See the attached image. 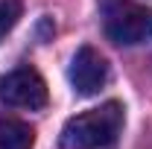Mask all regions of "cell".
<instances>
[{"instance_id":"obj_1","label":"cell","mask_w":152,"mask_h":149,"mask_svg":"<svg viewBox=\"0 0 152 149\" xmlns=\"http://www.w3.org/2000/svg\"><path fill=\"white\" fill-rule=\"evenodd\" d=\"M123 105L120 102H102L99 108L76 114L64 123L58 143L61 149H108L117 143L123 131Z\"/></svg>"},{"instance_id":"obj_2","label":"cell","mask_w":152,"mask_h":149,"mask_svg":"<svg viewBox=\"0 0 152 149\" xmlns=\"http://www.w3.org/2000/svg\"><path fill=\"white\" fill-rule=\"evenodd\" d=\"M102 32L108 41L134 47L152 38V9L134 0H99Z\"/></svg>"},{"instance_id":"obj_3","label":"cell","mask_w":152,"mask_h":149,"mask_svg":"<svg viewBox=\"0 0 152 149\" xmlns=\"http://www.w3.org/2000/svg\"><path fill=\"white\" fill-rule=\"evenodd\" d=\"M0 102L12 108H29L38 111L47 105V85L32 67H18L0 76Z\"/></svg>"},{"instance_id":"obj_4","label":"cell","mask_w":152,"mask_h":149,"mask_svg":"<svg viewBox=\"0 0 152 149\" xmlns=\"http://www.w3.org/2000/svg\"><path fill=\"white\" fill-rule=\"evenodd\" d=\"M67 79H70V85H73V91L79 96H94L108 82V61L94 47H79L73 53V58H70Z\"/></svg>"},{"instance_id":"obj_5","label":"cell","mask_w":152,"mask_h":149,"mask_svg":"<svg viewBox=\"0 0 152 149\" xmlns=\"http://www.w3.org/2000/svg\"><path fill=\"white\" fill-rule=\"evenodd\" d=\"M32 140L35 134L26 123L0 117V149H32Z\"/></svg>"},{"instance_id":"obj_6","label":"cell","mask_w":152,"mask_h":149,"mask_svg":"<svg viewBox=\"0 0 152 149\" xmlns=\"http://www.w3.org/2000/svg\"><path fill=\"white\" fill-rule=\"evenodd\" d=\"M20 12H23L20 0H0V38L12 32V26L20 20Z\"/></svg>"}]
</instances>
